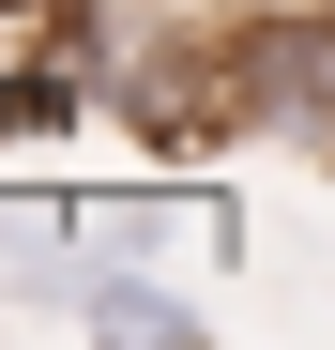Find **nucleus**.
Listing matches in <instances>:
<instances>
[{"instance_id": "f257e3e1", "label": "nucleus", "mask_w": 335, "mask_h": 350, "mask_svg": "<svg viewBox=\"0 0 335 350\" xmlns=\"http://www.w3.org/2000/svg\"><path fill=\"white\" fill-rule=\"evenodd\" d=\"M213 46H229V137L335 167V0H229Z\"/></svg>"}, {"instance_id": "f03ea898", "label": "nucleus", "mask_w": 335, "mask_h": 350, "mask_svg": "<svg viewBox=\"0 0 335 350\" xmlns=\"http://www.w3.org/2000/svg\"><path fill=\"white\" fill-rule=\"evenodd\" d=\"M77 244H92V228H77ZM62 320L77 335H198V289H168V274H137L122 244H92V259H62Z\"/></svg>"}]
</instances>
